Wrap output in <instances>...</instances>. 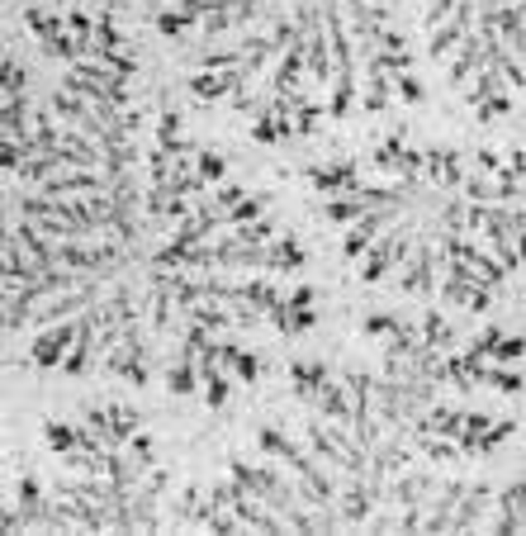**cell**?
<instances>
[{
  "instance_id": "6da1fadb",
  "label": "cell",
  "mask_w": 526,
  "mask_h": 536,
  "mask_svg": "<svg viewBox=\"0 0 526 536\" xmlns=\"http://www.w3.org/2000/svg\"><path fill=\"white\" fill-rule=\"evenodd\" d=\"M412 233H418V228H412L408 218H399V224L384 228V233L361 252V256H365V266H361V281H365V285H380L393 266H403V256H408V247H412Z\"/></svg>"
},
{
  "instance_id": "7a4b0ae2",
  "label": "cell",
  "mask_w": 526,
  "mask_h": 536,
  "mask_svg": "<svg viewBox=\"0 0 526 536\" xmlns=\"http://www.w3.org/2000/svg\"><path fill=\"white\" fill-rule=\"evenodd\" d=\"M86 428L105 441V451H124V441L138 432V409H128V403H109V409H86Z\"/></svg>"
},
{
  "instance_id": "3957f363",
  "label": "cell",
  "mask_w": 526,
  "mask_h": 536,
  "mask_svg": "<svg viewBox=\"0 0 526 536\" xmlns=\"http://www.w3.org/2000/svg\"><path fill=\"white\" fill-rule=\"evenodd\" d=\"M403 290L408 294H422V300H437V266H441V252L431 237H418V247H408L403 256Z\"/></svg>"
},
{
  "instance_id": "277c9868",
  "label": "cell",
  "mask_w": 526,
  "mask_h": 536,
  "mask_svg": "<svg viewBox=\"0 0 526 536\" xmlns=\"http://www.w3.org/2000/svg\"><path fill=\"white\" fill-rule=\"evenodd\" d=\"M171 485V470H147V479L134 485V498H128V508H134V531H157L161 527V494Z\"/></svg>"
},
{
  "instance_id": "5b68a950",
  "label": "cell",
  "mask_w": 526,
  "mask_h": 536,
  "mask_svg": "<svg viewBox=\"0 0 526 536\" xmlns=\"http://www.w3.org/2000/svg\"><path fill=\"white\" fill-rule=\"evenodd\" d=\"M71 342H77V319L48 323V328H39V342L29 347V361L39 365V371H52V365H62Z\"/></svg>"
},
{
  "instance_id": "8992f818",
  "label": "cell",
  "mask_w": 526,
  "mask_h": 536,
  "mask_svg": "<svg viewBox=\"0 0 526 536\" xmlns=\"http://www.w3.org/2000/svg\"><path fill=\"white\" fill-rule=\"evenodd\" d=\"M431 489H437V475H427V470H399L389 479V485L380 489V504H399V508H418L431 498Z\"/></svg>"
},
{
  "instance_id": "52a82bcc",
  "label": "cell",
  "mask_w": 526,
  "mask_h": 536,
  "mask_svg": "<svg viewBox=\"0 0 526 536\" xmlns=\"http://www.w3.org/2000/svg\"><path fill=\"white\" fill-rule=\"evenodd\" d=\"M488 513H494V485H465L460 504L446 517V531H475Z\"/></svg>"
},
{
  "instance_id": "ba28073f",
  "label": "cell",
  "mask_w": 526,
  "mask_h": 536,
  "mask_svg": "<svg viewBox=\"0 0 526 536\" xmlns=\"http://www.w3.org/2000/svg\"><path fill=\"white\" fill-rule=\"evenodd\" d=\"M422 176H427V180H437L441 190L460 195L465 162H460V152H456V147H427V152H422Z\"/></svg>"
},
{
  "instance_id": "9c48e42d",
  "label": "cell",
  "mask_w": 526,
  "mask_h": 536,
  "mask_svg": "<svg viewBox=\"0 0 526 536\" xmlns=\"http://www.w3.org/2000/svg\"><path fill=\"white\" fill-rule=\"evenodd\" d=\"M332 513L342 527H365L370 513H374V498L365 489V479H351V485L342 489V498H332Z\"/></svg>"
},
{
  "instance_id": "30bf717a",
  "label": "cell",
  "mask_w": 526,
  "mask_h": 536,
  "mask_svg": "<svg viewBox=\"0 0 526 536\" xmlns=\"http://www.w3.org/2000/svg\"><path fill=\"white\" fill-rule=\"evenodd\" d=\"M228 508L237 513V522H242V527H252V531H285V517L271 513V508L261 504L256 494H247V489H237Z\"/></svg>"
},
{
  "instance_id": "8fae6325",
  "label": "cell",
  "mask_w": 526,
  "mask_h": 536,
  "mask_svg": "<svg viewBox=\"0 0 526 536\" xmlns=\"http://www.w3.org/2000/svg\"><path fill=\"white\" fill-rule=\"evenodd\" d=\"M332 375H328V365L323 361H290V390H294V399L299 403H318V394H323V384H328Z\"/></svg>"
},
{
  "instance_id": "7c38bea8",
  "label": "cell",
  "mask_w": 526,
  "mask_h": 536,
  "mask_svg": "<svg viewBox=\"0 0 526 536\" xmlns=\"http://www.w3.org/2000/svg\"><path fill=\"white\" fill-rule=\"evenodd\" d=\"M185 81H190L195 100H228L233 90L242 86V71L237 67H228V71H209V67H204V71H195V77H185Z\"/></svg>"
},
{
  "instance_id": "4fadbf2b",
  "label": "cell",
  "mask_w": 526,
  "mask_h": 536,
  "mask_svg": "<svg viewBox=\"0 0 526 536\" xmlns=\"http://www.w3.org/2000/svg\"><path fill=\"white\" fill-rule=\"evenodd\" d=\"M521 498H526V485L521 479H512L503 494H494V504H498V513L503 517H488V527H494L498 536H517L526 522H521Z\"/></svg>"
},
{
  "instance_id": "5bb4252c",
  "label": "cell",
  "mask_w": 526,
  "mask_h": 536,
  "mask_svg": "<svg viewBox=\"0 0 526 536\" xmlns=\"http://www.w3.org/2000/svg\"><path fill=\"white\" fill-rule=\"evenodd\" d=\"M58 152H62V162H67V166H86V171H96V166H100V147L90 143L77 124L58 128Z\"/></svg>"
},
{
  "instance_id": "9a60e30c",
  "label": "cell",
  "mask_w": 526,
  "mask_h": 536,
  "mask_svg": "<svg viewBox=\"0 0 526 536\" xmlns=\"http://www.w3.org/2000/svg\"><path fill=\"white\" fill-rule=\"evenodd\" d=\"M309 180H313V186L323 190L328 199H332V195H351L355 186H361V176H355V162H346V157L332 162V166H313Z\"/></svg>"
},
{
  "instance_id": "2e32d148",
  "label": "cell",
  "mask_w": 526,
  "mask_h": 536,
  "mask_svg": "<svg viewBox=\"0 0 526 536\" xmlns=\"http://www.w3.org/2000/svg\"><path fill=\"white\" fill-rule=\"evenodd\" d=\"M479 58H484V39H479L475 29H469L465 39L456 43V52H450V58H446V62H450V67H446V86L456 90V86H460V81L469 77V71L479 67Z\"/></svg>"
},
{
  "instance_id": "e0dca14e",
  "label": "cell",
  "mask_w": 526,
  "mask_h": 536,
  "mask_svg": "<svg viewBox=\"0 0 526 536\" xmlns=\"http://www.w3.org/2000/svg\"><path fill=\"white\" fill-rule=\"evenodd\" d=\"M309 328H313V285H299L285 300V323H280V332L299 337V332H309Z\"/></svg>"
},
{
  "instance_id": "ac0fdd59",
  "label": "cell",
  "mask_w": 526,
  "mask_h": 536,
  "mask_svg": "<svg viewBox=\"0 0 526 536\" xmlns=\"http://www.w3.org/2000/svg\"><path fill=\"white\" fill-rule=\"evenodd\" d=\"M266 266L271 271H304L309 256H304V247H299L290 233H280V237H271V243H266Z\"/></svg>"
},
{
  "instance_id": "d6986e66",
  "label": "cell",
  "mask_w": 526,
  "mask_h": 536,
  "mask_svg": "<svg viewBox=\"0 0 526 536\" xmlns=\"http://www.w3.org/2000/svg\"><path fill=\"white\" fill-rule=\"evenodd\" d=\"M418 337H422V347H431V351H456V328L446 323L441 309H427V313H422Z\"/></svg>"
},
{
  "instance_id": "ffe728a7",
  "label": "cell",
  "mask_w": 526,
  "mask_h": 536,
  "mask_svg": "<svg viewBox=\"0 0 526 536\" xmlns=\"http://www.w3.org/2000/svg\"><path fill=\"white\" fill-rule=\"evenodd\" d=\"M313 409L323 413L328 422H346V428H351V418H355V413H351V394H346V384H342V380H328Z\"/></svg>"
},
{
  "instance_id": "44dd1931",
  "label": "cell",
  "mask_w": 526,
  "mask_h": 536,
  "mask_svg": "<svg viewBox=\"0 0 526 536\" xmlns=\"http://www.w3.org/2000/svg\"><path fill=\"white\" fill-rule=\"evenodd\" d=\"M351 105H355V67H332V105L323 109V115L346 119Z\"/></svg>"
},
{
  "instance_id": "7402d4cb",
  "label": "cell",
  "mask_w": 526,
  "mask_h": 536,
  "mask_svg": "<svg viewBox=\"0 0 526 536\" xmlns=\"http://www.w3.org/2000/svg\"><path fill=\"white\" fill-rule=\"evenodd\" d=\"M389 96H393V77H389V71L365 67V96H361V109H365V115H384V109H389Z\"/></svg>"
},
{
  "instance_id": "603a6c76",
  "label": "cell",
  "mask_w": 526,
  "mask_h": 536,
  "mask_svg": "<svg viewBox=\"0 0 526 536\" xmlns=\"http://www.w3.org/2000/svg\"><path fill=\"white\" fill-rule=\"evenodd\" d=\"M479 384H488V390H498V394H507V399H517V394H521V371H517V365L484 361V375H479Z\"/></svg>"
},
{
  "instance_id": "cb8c5ba5",
  "label": "cell",
  "mask_w": 526,
  "mask_h": 536,
  "mask_svg": "<svg viewBox=\"0 0 526 536\" xmlns=\"http://www.w3.org/2000/svg\"><path fill=\"white\" fill-rule=\"evenodd\" d=\"M166 390H171L176 399H185V394L199 390V365H195V356H176V365L166 371Z\"/></svg>"
},
{
  "instance_id": "d4e9b609",
  "label": "cell",
  "mask_w": 526,
  "mask_h": 536,
  "mask_svg": "<svg viewBox=\"0 0 526 536\" xmlns=\"http://www.w3.org/2000/svg\"><path fill=\"white\" fill-rule=\"evenodd\" d=\"M43 504H48V494L39 489V479L24 475V479H20V517H24V531H29V527H39Z\"/></svg>"
},
{
  "instance_id": "484cf974",
  "label": "cell",
  "mask_w": 526,
  "mask_h": 536,
  "mask_svg": "<svg viewBox=\"0 0 526 536\" xmlns=\"http://www.w3.org/2000/svg\"><path fill=\"white\" fill-rule=\"evenodd\" d=\"M456 90H465V100L475 105V100H484V96H494V90H503V77H498L494 67H475V71H469V77L456 86Z\"/></svg>"
},
{
  "instance_id": "4316f807",
  "label": "cell",
  "mask_w": 526,
  "mask_h": 536,
  "mask_svg": "<svg viewBox=\"0 0 526 536\" xmlns=\"http://www.w3.org/2000/svg\"><path fill=\"white\" fill-rule=\"evenodd\" d=\"M24 24H29V33H33V39H39L43 48L58 43L62 33H67V24L58 20V14H48V10H24Z\"/></svg>"
},
{
  "instance_id": "83f0119b",
  "label": "cell",
  "mask_w": 526,
  "mask_h": 536,
  "mask_svg": "<svg viewBox=\"0 0 526 536\" xmlns=\"http://www.w3.org/2000/svg\"><path fill=\"white\" fill-rule=\"evenodd\" d=\"M323 214H328V224H337V228H351L355 218L365 214V205H361V199H355V195H332Z\"/></svg>"
},
{
  "instance_id": "f1b7e54d",
  "label": "cell",
  "mask_w": 526,
  "mask_h": 536,
  "mask_svg": "<svg viewBox=\"0 0 526 536\" xmlns=\"http://www.w3.org/2000/svg\"><path fill=\"white\" fill-rule=\"evenodd\" d=\"M124 447H128V460H134V470H143V475H147V470H152V466H157V441H152V437H147L143 428H138L134 437H128V441H124Z\"/></svg>"
},
{
  "instance_id": "f546056e",
  "label": "cell",
  "mask_w": 526,
  "mask_h": 536,
  "mask_svg": "<svg viewBox=\"0 0 526 536\" xmlns=\"http://www.w3.org/2000/svg\"><path fill=\"white\" fill-rule=\"evenodd\" d=\"M228 237H233V243H247V247H266L271 237H275V224L261 214V218H252V224H237Z\"/></svg>"
},
{
  "instance_id": "4dcf8cb0",
  "label": "cell",
  "mask_w": 526,
  "mask_h": 536,
  "mask_svg": "<svg viewBox=\"0 0 526 536\" xmlns=\"http://www.w3.org/2000/svg\"><path fill=\"white\" fill-rule=\"evenodd\" d=\"M152 143L166 147V152H176V147L185 143V138H180V109H176V105H166V109H161V119H157V138H152Z\"/></svg>"
},
{
  "instance_id": "1f68e13d",
  "label": "cell",
  "mask_w": 526,
  "mask_h": 536,
  "mask_svg": "<svg viewBox=\"0 0 526 536\" xmlns=\"http://www.w3.org/2000/svg\"><path fill=\"white\" fill-rule=\"evenodd\" d=\"M266 214V195H242L237 205L223 214V228H237V224H252V218Z\"/></svg>"
},
{
  "instance_id": "d6a6232c",
  "label": "cell",
  "mask_w": 526,
  "mask_h": 536,
  "mask_svg": "<svg viewBox=\"0 0 526 536\" xmlns=\"http://www.w3.org/2000/svg\"><path fill=\"white\" fill-rule=\"evenodd\" d=\"M195 176L204 180V186H218V180L228 176V162H223V152H214V147L195 152Z\"/></svg>"
},
{
  "instance_id": "836d02e7",
  "label": "cell",
  "mask_w": 526,
  "mask_h": 536,
  "mask_svg": "<svg viewBox=\"0 0 526 536\" xmlns=\"http://www.w3.org/2000/svg\"><path fill=\"white\" fill-rule=\"evenodd\" d=\"M48 109H52V115H58L62 124H81V119L90 115V105H86L81 96H71V90H58V96H52V105H48Z\"/></svg>"
},
{
  "instance_id": "e575fe53",
  "label": "cell",
  "mask_w": 526,
  "mask_h": 536,
  "mask_svg": "<svg viewBox=\"0 0 526 536\" xmlns=\"http://www.w3.org/2000/svg\"><path fill=\"white\" fill-rule=\"evenodd\" d=\"M412 447H418L427 460H437V466L456 460V441H450V437H427V432H418V437H412Z\"/></svg>"
},
{
  "instance_id": "d590c367",
  "label": "cell",
  "mask_w": 526,
  "mask_h": 536,
  "mask_svg": "<svg viewBox=\"0 0 526 536\" xmlns=\"http://www.w3.org/2000/svg\"><path fill=\"white\" fill-rule=\"evenodd\" d=\"M152 24H157V33H161V39H180V33H185V29H195L199 20H195V14H185V10L176 5V10H161Z\"/></svg>"
},
{
  "instance_id": "8d00e7d4",
  "label": "cell",
  "mask_w": 526,
  "mask_h": 536,
  "mask_svg": "<svg viewBox=\"0 0 526 536\" xmlns=\"http://www.w3.org/2000/svg\"><path fill=\"white\" fill-rule=\"evenodd\" d=\"M503 115H512V96H503V90H494V96L475 100V119H479V124H498Z\"/></svg>"
},
{
  "instance_id": "74e56055",
  "label": "cell",
  "mask_w": 526,
  "mask_h": 536,
  "mask_svg": "<svg viewBox=\"0 0 526 536\" xmlns=\"http://www.w3.org/2000/svg\"><path fill=\"white\" fill-rule=\"evenodd\" d=\"M365 67H374V71H389V77H399V71H408V67H412V58H408V48H399V52H384V48H374L370 58H365Z\"/></svg>"
},
{
  "instance_id": "f35d334b",
  "label": "cell",
  "mask_w": 526,
  "mask_h": 536,
  "mask_svg": "<svg viewBox=\"0 0 526 536\" xmlns=\"http://www.w3.org/2000/svg\"><path fill=\"white\" fill-rule=\"evenodd\" d=\"M521 351H526V337H521V332H503L488 361H498V365H521Z\"/></svg>"
},
{
  "instance_id": "ab89813d",
  "label": "cell",
  "mask_w": 526,
  "mask_h": 536,
  "mask_svg": "<svg viewBox=\"0 0 526 536\" xmlns=\"http://www.w3.org/2000/svg\"><path fill=\"white\" fill-rule=\"evenodd\" d=\"M318 119H323V109H318L313 100H294L290 105V124H294V134H313V128H318Z\"/></svg>"
},
{
  "instance_id": "60d3db41",
  "label": "cell",
  "mask_w": 526,
  "mask_h": 536,
  "mask_svg": "<svg viewBox=\"0 0 526 536\" xmlns=\"http://www.w3.org/2000/svg\"><path fill=\"white\" fill-rule=\"evenodd\" d=\"M209 347H214V332H209V328L185 323V332H180V356H199V351H209Z\"/></svg>"
},
{
  "instance_id": "b9f144b4",
  "label": "cell",
  "mask_w": 526,
  "mask_h": 536,
  "mask_svg": "<svg viewBox=\"0 0 526 536\" xmlns=\"http://www.w3.org/2000/svg\"><path fill=\"white\" fill-rule=\"evenodd\" d=\"M48 447L52 451H71V447H77V428H71V422H62V418H48Z\"/></svg>"
},
{
  "instance_id": "7bdbcfd3",
  "label": "cell",
  "mask_w": 526,
  "mask_h": 536,
  "mask_svg": "<svg viewBox=\"0 0 526 536\" xmlns=\"http://www.w3.org/2000/svg\"><path fill=\"white\" fill-rule=\"evenodd\" d=\"M228 371H233L242 384H256V380H261V356H252V351L237 347V356L228 361Z\"/></svg>"
},
{
  "instance_id": "ee69618b",
  "label": "cell",
  "mask_w": 526,
  "mask_h": 536,
  "mask_svg": "<svg viewBox=\"0 0 526 536\" xmlns=\"http://www.w3.org/2000/svg\"><path fill=\"white\" fill-rule=\"evenodd\" d=\"M0 90H5V96H24V90H29V71L20 62H5V67H0Z\"/></svg>"
},
{
  "instance_id": "f6af8a7d",
  "label": "cell",
  "mask_w": 526,
  "mask_h": 536,
  "mask_svg": "<svg viewBox=\"0 0 526 536\" xmlns=\"http://www.w3.org/2000/svg\"><path fill=\"white\" fill-rule=\"evenodd\" d=\"M399 147H403V138H399V134H393V138H384L380 147H374V152H370L374 171H393V166H399Z\"/></svg>"
},
{
  "instance_id": "bcb514c9",
  "label": "cell",
  "mask_w": 526,
  "mask_h": 536,
  "mask_svg": "<svg viewBox=\"0 0 526 536\" xmlns=\"http://www.w3.org/2000/svg\"><path fill=\"white\" fill-rule=\"evenodd\" d=\"M199 62L209 67V71H228V67H242V48H237V43H233V48H209V52H204Z\"/></svg>"
},
{
  "instance_id": "7dc6e473",
  "label": "cell",
  "mask_w": 526,
  "mask_h": 536,
  "mask_svg": "<svg viewBox=\"0 0 526 536\" xmlns=\"http://www.w3.org/2000/svg\"><path fill=\"white\" fill-rule=\"evenodd\" d=\"M199 29H204V39H218V33H228V29H233V5H228V10H209V14L199 20Z\"/></svg>"
},
{
  "instance_id": "c3c4849f",
  "label": "cell",
  "mask_w": 526,
  "mask_h": 536,
  "mask_svg": "<svg viewBox=\"0 0 526 536\" xmlns=\"http://www.w3.org/2000/svg\"><path fill=\"white\" fill-rule=\"evenodd\" d=\"M199 504H204V489H195V485H190V489L180 494V504H176V522H190V527H195Z\"/></svg>"
},
{
  "instance_id": "681fc988",
  "label": "cell",
  "mask_w": 526,
  "mask_h": 536,
  "mask_svg": "<svg viewBox=\"0 0 526 536\" xmlns=\"http://www.w3.org/2000/svg\"><path fill=\"white\" fill-rule=\"evenodd\" d=\"M393 323H399L393 313H365V319H361V332H365V337H389Z\"/></svg>"
},
{
  "instance_id": "f907efd6",
  "label": "cell",
  "mask_w": 526,
  "mask_h": 536,
  "mask_svg": "<svg viewBox=\"0 0 526 536\" xmlns=\"http://www.w3.org/2000/svg\"><path fill=\"white\" fill-rule=\"evenodd\" d=\"M393 86H399V96H403L408 105H422V100H427V86H422L418 77H408V71H399V77H393Z\"/></svg>"
},
{
  "instance_id": "816d5d0a",
  "label": "cell",
  "mask_w": 526,
  "mask_h": 536,
  "mask_svg": "<svg viewBox=\"0 0 526 536\" xmlns=\"http://www.w3.org/2000/svg\"><path fill=\"white\" fill-rule=\"evenodd\" d=\"M62 24H67L71 39H86V43H90V33H96V20H90V14H81V10H71Z\"/></svg>"
},
{
  "instance_id": "f5cc1de1",
  "label": "cell",
  "mask_w": 526,
  "mask_h": 536,
  "mask_svg": "<svg viewBox=\"0 0 526 536\" xmlns=\"http://www.w3.org/2000/svg\"><path fill=\"white\" fill-rule=\"evenodd\" d=\"M498 337H503V328H484V332H479V337L469 342L465 351H475V356H484V361H488V356H494V347H498Z\"/></svg>"
},
{
  "instance_id": "db71d44e",
  "label": "cell",
  "mask_w": 526,
  "mask_h": 536,
  "mask_svg": "<svg viewBox=\"0 0 526 536\" xmlns=\"http://www.w3.org/2000/svg\"><path fill=\"white\" fill-rule=\"evenodd\" d=\"M100 62H105L109 71H115V77H124V81H128V77H134V71H138V62L128 58V52H105Z\"/></svg>"
},
{
  "instance_id": "11a10c76",
  "label": "cell",
  "mask_w": 526,
  "mask_h": 536,
  "mask_svg": "<svg viewBox=\"0 0 526 536\" xmlns=\"http://www.w3.org/2000/svg\"><path fill=\"white\" fill-rule=\"evenodd\" d=\"M475 166H479V176H498L503 171V157L494 152V147H475Z\"/></svg>"
},
{
  "instance_id": "9f6ffc18",
  "label": "cell",
  "mask_w": 526,
  "mask_h": 536,
  "mask_svg": "<svg viewBox=\"0 0 526 536\" xmlns=\"http://www.w3.org/2000/svg\"><path fill=\"white\" fill-rule=\"evenodd\" d=\"M450 10H456V0H431V5H427V14H422V20H427V29H437L441 20H450Z\"/></svg>"
},
{
  "instance_id": "6f0895ef",
  "label": "cell",
  "mask_w": 526,
  "mask_h": 536,
  "mask_svg": "<svg viewBox=\"0 0 526 536\" xmlns=\"http://www.w3.org/2000/svg\"><path fill=\"white\" fill-rule=\"evenodd\" d=\"M242 195H247V190H242V186H218V190H214V205H218L223 214H228V209L237 205V199H242Z\"/></svg>"
},
{
  "instance_id": "680465c9",
  "label": "cell",
  "mask_w": 526,
  "mask_h": 536,
  "mask_svg": "<svg viewBox=\"0 0 526 536\" xmlns=\"http://www.w3.org/2000/svg\"><path fill=\"white\" fill-rule=\"evenodd\" d=\"M0 531H24L20 508H5V504H0Z\"/></svg>"
},
{
  "instance_id": "91938a15",
  "label": "cell",
  "mask_w": 526,
  "mask_h": 536,
  "mask_svg": "<svg viewBox=\"0 0 526 536\" xmlns=\"http://www.w3.org/2000/svg\"><path fill=\"white\" fill-rule=\"evenodd\" d=\"M10 252H14V233L5 224V214H0V256H10Z\"/></svg>"
},
{
  "instance_id": "94428289",
  "label": "cell",
  "mask_w": 526,
  "mask_h": 536,
  "mask_svg": "<svg viewBox=\"0 0 526 536\" xmlns=\"http://www.w3.org/2000/svg\"><path fill=\"white\" fill-rule=\"evenodd\" d=\"M526 157H521V147H507V171H521Z\"/></svg>"
},
{
  "instance_id": "6125c7cd",
  "label": "cell",
  "mask_w": 526,
  "mask_h": 536,
  "mask_svg": "<svg viewBox=\"0 0 526 536\" xmlns=\"http://www.w3.org/2000/svg\"><path fill=\"white\" fill-rule=\"evenodd\" d=\"M5 62H10V58H5V52H0V67H5Z\"/></svg>"
}]
</instances>
